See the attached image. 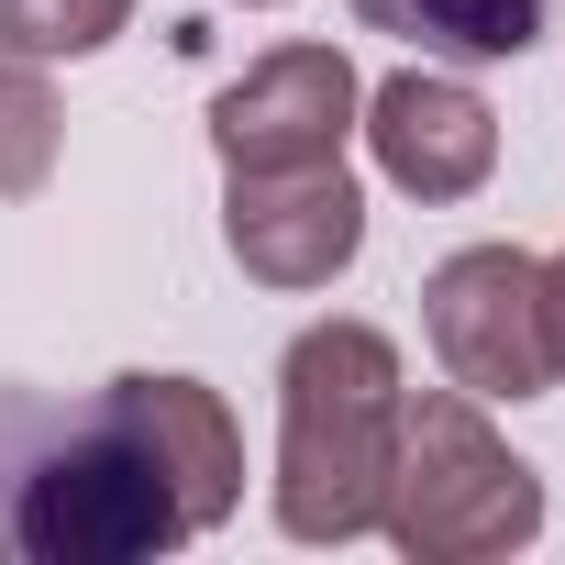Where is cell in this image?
<instances>
[{
  "label": "cell",
  "mask_w": 565,
  "mask_h": 565,
  "mask_svg": "<svg viewBox=\"0 0 565 565\" xmlns=\"http://www.w3.org/2000/svg\"><path fill=\"white\" fill-rule=\"evenodd\" d=\"M189 543V499L111 377L100 399H45V388H0V554L23 565H145Z\"/></svg>",
  "instance_id": "6da1fadb"
},
{
  "label": "cell",
  "mask_w": 565,
  "mask_h": 565,
  "mask_svg": "<svg viewBox=\"0 0 565 565\" xmlns=\"http://www.w3.org/2000/svg\"><path fill=\"white\" fill-rule=\"evenodd\" d=\"M399 444V344L377 322H311L277 366V532L355 543L377 532Z\"/></svg>",
  "instance_id": "7a4b0ae2"
},
{
  "label": "cell",
  "mask_w": 565,
  "mask_h": 565,
  "mask_svg": "<svg viewBox=\"0 0 565 565\" xmlns=\"http://www.w3.org/2000/svg\"><path fill=\"white\" fill-rule=\"evenodd\" d=\"M377 532L411 565H488V554H521L543 532V477L488 433V399L399 388V444H388Z\"/></svg>",
  "instance_id": "3957f363"
},
{
  "label": "cell",
  "mask_w": 565,
  "mask_h": 565,
  "mask_svg": "<svg viewBox=\"0 0 565 565\" xmlns=\"http://www.w3.org/2000/svg\"><path fill=\"white\" fill-rule=\"evenodd\" d=\"M422 333L444 355V377L466 399H543L554 355H543V255L521 244H466L422 277Z\"/></svg>",
  "instance_id": "277c9868"
},
{
  "label": "cell",
  "mask_w": 565,
  "mask_h": 565,
  "mask_svg": "<svg viewBox=\"0 0 565 565\" xmlns=\"http://www.w3.org/2000/svg\"><path fill=\"white\" fill-rule=\"evenodd\" d=\"M222 244L255 289H333L366 255V189L322 167H222Z\"/></svg>",
  "instance_id": "5b68a950"
},
{
  "label": "cell",
  "mask_w": 565,
  "mask_h": 565,
  "mask_svg": "<svg viewBox=\"0 0 565 565\" xmlns=\"http://www.w3.org/2000/svg\"><path fill=\"white\" fill-rule=\"evenodd\" d=\"M355 111H366V89H355L344 45H277L211 100V145H222V167H322V156H344Z\"/></svg>",
  "instance_id": "8992f818"
},
{
  "label": "cell",
  "mask_w": 565,
  "mask_h": 565,
  "mask_svg": "<svg viewBox=\"0 0 565 565\" xmlns=\"http://www.w3.org/2000/svg\"><path fill=\"white\" fill-rule=\"evenodd\" d=\"M355 134L377 145V178L411 189V200H477L488 167H499V111L466 78H444V67L377 78L366 111H355Z\"/></svg>",
  "instance_id": "52a82bcc"
},
{
  "label": "cell",
  "mask_w": 565,
  "mask_h": 565,
  "mask_svg": "<svg viewBox=\"0 0 565 565\" xmlns=\"http://www.w3.org/2000/svg\"><path fill=\"white\" fill-rule=\"evenodd\" d=\"M122 388H134V411H145V433H156V455H167V477L189 499V532L233 521V499H244V433H233L222 388H200V377H122Z\"/></svg>",
  "instance_id": "ba28073f"
},
{
  "label": "cell",
  "mask_w": 565,
  "mask_h": 565,
  "mask_svg": "<svg viewBox=\"0 0 565 565\" xmlns=\"http://www.w3.org/2000/svg\"><path fill=\"white\" fill-rule=\"evenodd\" d=\"M366 34H399L422 56H455V67H488V56H532L554 0H355Z\"/></svg>",
  "instance_id": "9c48e42d"
},
{
  "label": "cell",
  "mask_w": 565,
  "mask_h": 565,
  "mask_svg": "<svg viewBox=\"0 0 565 565\" xmlns=\"http://www.w3.org/2000/svg\"><path fill=\"white\" fill-rule=\"evenodd\" d=\"M56 134H67V111L45 89V56L0 34V200H34L56 178Z\"/></svg>",
  "instance_id": "30bf717a"
},
{
  "label": "cell",
  "mask_w": 565,
  "mask_h": 565,
  "mask_svg": "<svg viewBox=\"0 0 565 565\" xmlns=\"http://www.w3.org/2000/svg\"><path fill=\"white\" fill-rule=\"evenodd\" d=\"M134 23V0H0V34L34 56H100Z\"/></svg>",
  "instance_id": "8fae6325"
},
{
  "label": "cell",
  "mask_w": 565,
  "mask_h": 565,
  "mask_svg": "<svg viewBox=\"0 0 565 565\" xmlns=\"http://www.w3.org/2000/svg\"><path fill=\"white\" fill-rule=\"evenodd\" d=\"M543 355H554V388H565V255H543Z\"/></svg>",
  "instance_id": "7c38bea8"
},
{
  "label": "cell",
  "mask_w": 565,
  "mask_h": 565,
  "mask_svg": "<svg viewBox=\"0 0 565 565\" xmlns=\"http://www.w3.org/2000/svg\"><path fill=\"white\" fill-rule=\"evenodd\" d=\"M244 12H277V0H244Z\"/></svg>",
  "instance_id": "4fadbf2b"
}]
</instances>
